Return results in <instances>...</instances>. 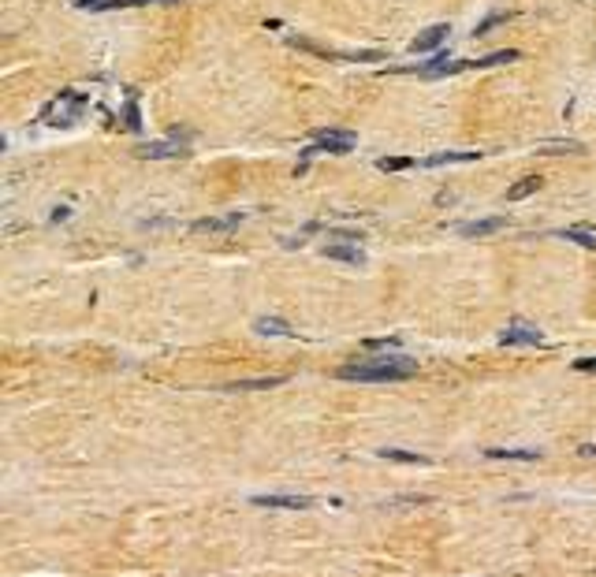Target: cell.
I'll use <instances>...</instances> for the list:
<instances>
[{
    "mask_svg": "<svg viewBox=\"0 0 596 577\" xmlns=\"http://www.w3.org/2000/svg\"><path fill=\"white\" fill-rule=\"evenodd\" d=\"M418 373V358L406 354H388V358H373V361H358V365H343L339 380H358V384H391V380H406Z\"/></svg>",
    "mask_w": 596,
    "mask_h": 577,
    "instance_id": "obj_1",
    "label": "cell"
},
{
    "mask_svg": "<svg viewBox=\"0 0 596 577\" xmlns=\"http://www.w3.org/2000/svg\"><path fill=\"white\" fill-rule=\"evenodd\" d=\"M82 108H86V93L63 90L56 101H48V105H45L41 120H45V123H53V127H68V123H75L78 115H82Z\"/></svg>",
    "mask_w": 596,
    "mask_h": 577,
    "instance_id": "obj_2",
    "label": "cell"
},
{
    "mask_svg": "<svg viewBox=\"0 0 596 577\" xmlns=\"http://www.w3.org/2000/svg\"><path fill=\"white\" fill-rule=\"evenodd\" d=\"M500 343L503 346H540L544 336L537 324H525V321H510L503 332H500Z\"/></svg>",
    "mask_w": 596,
    "mask_h": 577,
    "instance_id": "obj_3",
    "label": "cell"
},
{
    "mask_svg": "<svg viewBox=\"0 0 596 577\" xmlns=\"http://www.w3.org/2000/svg\"><path fill=\"white\" fill-rule=\"evenodd\" d=\"M354 142L358 138L351 130H317V135H313V150L317 153H351Z\"/></svg>",
    "mask_w": 596,
    "mask_h": 577,
    "instance_id": "obj_4",
    "label": "cell"
},
{
    "mask_svg": "<svg viewBox=\"0 0 596 577\" xmlns=\"http://www.w3.org/2000/svg\"><path fill=\"white\" fill-rule=\"evenodd\" d=\"M324 257L332 261H346V265H366V250L351 242V235H339V242H328L324 246Z\"/></svg>",
    "mask_w": 596,
    "mask_h": 577,
    "instance_id": "obj_5",
    "label": "cell"
},
{
    "mask_svg": "<svg viewBox=\"0 0 596 577\" xmlns=\"http://www.w3.org/2000/svg\"><path fill=\"white\" fill-rule=\"evenodd\" d=\"M254 506H279V510H309V496H287V492H272V496H254Z\"/></svg>",
    "mask_w": 596,
    "mask_h": 577,
    "instance_id": "obj_6",
    "label": "cell"
},
{
    "mask_svg": "<svg viewBox=\"0 0 596 577\" xmlns=\"http://www.w3.org/2000/svg\"><path fill=\"white\" fill-rule=\"evenodd\" d=\"M242 224V212H227V217H205V220H194L190 231L194 235H217V231H231Z\"/></svg>",
    "mask_w": 596,
    "mask_h": 577,
    "instance_id": "obj_7",
    "label": "cell"
},
{
    "mask_svg": "<svg viewBox=\"0 0 596 577\" xmlns=\"http://www.w3.org/2000/svg\"><path fill=\"white\" fill-rule=\"evenodd\" d=\"M466 68H473V60H447V56H436V60H428V63H421V75H428V78H436V75H458V71H466Z\"/></svg>",
    "mask_w": 596,
    "mask_h": 577,
    "instance_id": "obj_8",
    "label": "cell"
},
{
    "mask_svg": "<svg viewBox=\"0 0 596 577\" xmlns=\"http://www.w3.org/2000/svg\"><path fill=\"white\" fill-rule=\"evenodd\" d=\"M507 220L503 217H488V220H470V224H458V235L466 239H485V235H495V231H503Z\"/></svg>",
    "mask_w": 596,
    "mask_h": 577,
    "instance_id": "obj_9",
    "label": "cell"
},
{
    "mask_svg": "<svg viewBox=\"0 0 596 577\" xmlns=\"http://www.w3.org/2000/svg\"><path fill=\"white\" fill-rule=\"evenodd\" d=\"M447 30H451L447 23H436V26H428V30H421V34L410 41V48H413V53H428V48H436V45H440V41L447 38Z\"/></svg>",
    "mask_w": 596,
    "mask_h": 577,
    "instance_id": "obj_10",
    "label": "cell"
},
{
    "mask_svg": "<svg viewBox=\"0 0 596 577\" xmlns=\"http://www.w3.org/2000/svg\"><path fill=\"white\" fill-rule=\"evenodd\" d=\"M481 157V150H466V153H455V150H447V153H433V157H425L421 164L425 168H440V164H470Z\"/></svg>",
    "mask_w": 596,
    "mask_h": 577,
    "instance_id": "obj_11",
    "label": "cell"
},
{
    "mask_svg": "<svg viewBox=\"0 0 596 577\" xmlns=\"http://www.w3.org/2000/svg\"><path fill=\"white\" fill-rule=\"evenodd\" d=\"M287 376H261V380H235V384H224L220 391H269V388H279Z\"/></svg>",
    "mask_w": 596,
    "mask_h": 577,
    "instance_id": "obj_12",
    "label": "cell"
},
{
    "mask_svg": "<svg viewBox=\"0 0 596 577\" xmlns=\"http://www.w3.org/2000/svg\"><path fill=\"white\" fill-rule=\"evenodd\" d=\"M488 458H515V462H537L540 451L533 447H488Z\"/></svg>",
    "mask_w": 596,
    "mask_h": 577,
    "instance_id": "obj_13",
    "label": "cell"
},
{
    "mask_svg": "<svg viewBox=\"0 0 596 577\" xmlns=\"http://www.w3.org/2000/svg\"><path fill=\"white\" fill-rule=\"evenodd\" d=\"M254 328H257L261 336H287V339L294 336V332H291V324H287V321H279V317H257Z\"/></svg>",
    "mask_w": 596,
    "mask_h": 577,
    "instance_id": "obj_14",
    "label": "cell"
},
{
    "mask_svg": "<svg viewBox=\"0 0 596 577\" xmlns=\"http://www.w3.org/2000/svg\"><path fill=\"white\" fill-rule=\"evenodd\" d=\"M380 458H388V462H406V466H428V458H425V454L399 451V447H384V451H380Z\"/></svg>",
    "mask_w": 596,
    "mask_h": 577,
    "instance_id": "obj_15",
    "label": "cell"
},
{
    "mask_svg": "<svg viewBox=\"0 0 596 577\" xmlns=\"http://www.w3.org/2000/svg\"><path fill=\"white\" fill-rule=\"evenodd\" d=\"M537 190H540V179H537V175H525L522 183H515V187L507 190V202H522V197L537 194Z\"/></svg>",
    "mask_w": 596,
    "mask_h": 577,
    "instance_id": "obj_16",
    "label": "cell"
},
{
    "mask_svg": "<svg viewBox=\"0 0 596 577\" xmlns=\"http://www.w3.org/2000/svg\"><path fill=\"white\" fill-rule=\"evenodd\" d=\"M522 53L518 48H503V53H488V56H481V60H473V68H495V63H515Z\"/></svg>",
    "mask_w": 596,
    "mask_h": 577,
    "instance_id": "obj_17",
    "label": "cell"
},
{
    "mask_svg": "<svg viewBox=\"0 0 596 577\" xmlns=\"http://www.w3.org/2000/svg\"><path fill=\"white\" fill-rule=\"evenodd\" d=\"M142 157H179V153H183V150H179V145H172V142H149V145H142V150H138Z\"/></svg>",
    "mask_w": 596,
    "mask_h": 577,
    "instance_id": "obj_18",
    "label": "cell"
},
{
    "mask_svg": "<svg viewBox=\"0 0 596 577\" xmlns=\"http://www.w3.org/2000/svg\"><path fill=\"white\" fill-rule=\"evenodd\" d=\"M562 239H570L577 246H589V250H596V231L589 227H570V231H562Z\"/></svg>",
    "mask_w": 596,
    "mask_h": 577,
    "instance_id": "obj_19",
    "label": "cell"
},
{
    "mask_svg": "<svg viewBox=\"0 0 596 577\" xmlns=\"http://www.w3.org/2000/svg\"><path fill=\"white\" fill-rule=\"evenodd\" d=\"M376 168L380 172H406V168H413V160L410 157H380Z\"/></svg>",
    "mask_w": 596,
    "mask_h": 577,
    "instance_id": "obj_20",
    "label": "cell"
},
{
    "mask_svg": "<svg viewBox=\"0 0 596 577\" xmlns=\"http://www.w3.org/2000/svg\"><path fill=\"white\" fill-rule=\"evenodd\" d=\"M78 8H93V11H108V8H120V4H130V0H75Z\"/></svg>",
    "mask_w": 596,
    "mask_h": 577,
    "instance_id": "obj_21",
    "label": "cell"
},
{
    "mask_svg": "<svg viewBox=\"0 0 596 577\" xmlns=\"http://www.w3.org/2000/svg\"><path fill=\"white\" fill-rule=\"evenodd\" d=\"M127 127H130V130H138V127H142V115H138V97H135V93L127 97Z\"/></svg>",
    "mask_w": 596,
    "mask_h": 577,
    "instance_id": "obj_22",
    "label": "cell"
},
{
    "mask_svg": "<svg viewBox=\"0 0 596 577\" xmlns=\"http://www.w3.org/2000/svg\"><path fill=\"white\" fill-rule=\"evenodd\" d=\"M544 153H582L577 142H544Z\"/></svg>",
    "mask_w": 596,
    "mask_h": 577,
    "instance_id": "obj_23",
    "label": "cell"
},
{
    "mask_svg": "<svg viewBox=\"0 0 596 577\" xmlns=\"http://www.w3.org/2000/svg\"><path fill=\"white\" fill-rule=\"evenodd\" d=\"M507 19H510V15H492V19H485L481 26H477V34H488V30H492L495 23H507Z\"/></svg>",
    "mask_w": 596,
    "mask_h": 577,
    "instance_id": "obj_24",
    "label": "cell"
},
{
    "mask_svg": "<svg viewBox=\"0 0 596 577\" xmlns=\"http://www.w3.org/2000/svg\"><path fill=\"white\" fill-rule=\"evenodd\" d=\"M574 369H577V373H596V358H577Z\"/></svg>",
    "mask_w": 596,
    "mask_h": 577,
    "instance_id": "obj_25",
    "label": "cell"
},
{
    "mask_svg": "<svg viewBox=\"0 0 596 577\" xmlns=\"http://www.w3.org/2000/svg\"><path fill=\"white\" fill-rule=\"evenodd\" d=\"M130 4H145V0H130Z\"/></svg>",
    "mask_w": 596,
    "mask_h": 577,
    "instance_id": "obj_26",
    "label": "cell"
}]
</instances>
